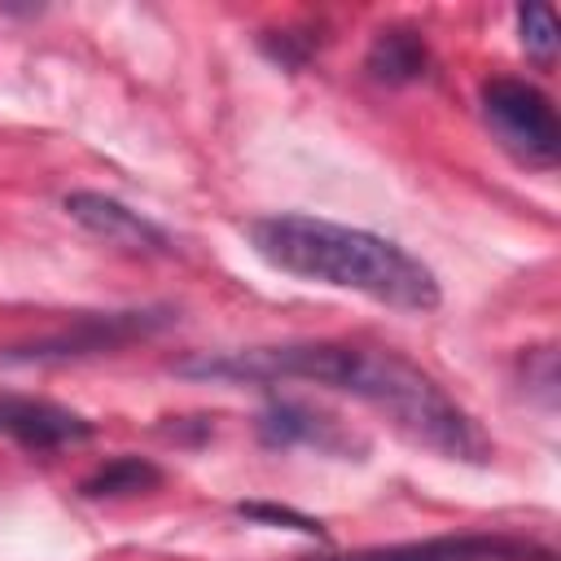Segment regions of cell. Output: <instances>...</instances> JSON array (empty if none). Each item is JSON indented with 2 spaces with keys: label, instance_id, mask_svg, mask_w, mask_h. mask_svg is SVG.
<instances>
[{
  "label": "cell",
  "instance_id": "obj_1",
  "mask_svg": "<svg viewBox=\"0 0 561 561\" xmlns=\"http://www.w3.org/2000/svg\"><path fill=\"white\" fill-rule=\"evenodd\" d=\"M180 373L215 377V381H311L342 390L368 408H377L408 443L430 447L447 460L486 465L491 438L482 425L408 355L386 346L355 342H285V346H250L232 355H197L184 359Z\"/></svg>",
  "mask_w": 561,
  "mask_h": 561
},
{
  "label": "cell",
  "instance_id": "obj_2",
  "mask_svg": "<svg viewBox=\"0 0 561 561\" xmlns=\"http://www.w3.org/2000/svg\"><path fill=\"white\" fill-rule=\"evenodd\" d=\"M245 241L267 267L285 272V276L351 289V294H364L394 311L425 316L443 302V289H438V276L430 272V263H421L412 250H403L399 241L368 232V228L280 210V215L250 219Z\"/></svg>",
  "mask_w": 561,
  "mask_h": 561
},
{
  "label": "cell",
  "instance_id": "obj_3",
  "mask_svg": "<svg viewBox=\"0 0 561 561\" xmlns=\"http://www.w3.org/2000/svg\"><path fill=\"white\" fill-rule=\"evenodd\" d=\"M482 118L495 140L526 167L552 171L561 153V127L552 101L526 79H486L482 83Z\"/></svg>",
  "mask_w": 561,
  "mask_h": 561
},
{
  "label": "cell",
  "instance_id": "obj_4",
  "mask_svg": "<svg viewBox=\"0 0 561 561\" xmlns=\"http://www.w3.org/2000/svg\"><path fill=\"white\" fill-rule=\"evenodd\" d=\"M329 561H552V552L517 535H438V539H416V543L364 548V552H346Z\"/></svg>",
  "mask_w": 561,
  "mask_h": 561
},
{
  "label": "cell",
  "instance_id": "obj_5",
  "mask_svg": "<svg viewBox=\"0 0 561 561\" xmlns=\"http://www.w3.org/2000/svg\"><path fill=\"white\" fill-rule=\"evenodd\" d=\"M66 210H70L75 224H83L105 245H118V250H131V254H167L171 250V237L158 224H149L140 210L123 206L118 197L75 188V193H66Z\"/></svg>",
  "mask_w": 561,
  "mask_h": 561
},
{
  "label": "cell",
  "instance_id": "obj_6",
  "mask_svg": "<svg viewBox=\"0 0 561 561\" xmlns=\"http://www.w3.org/2000/svg\"><path fill=\"white\" fill-rule=\"evenodd\" d=\"M0 434L31 447V451H57L92 438V421L53 403V399H31V394H0Z\"/></svg>",
  "mask_w": 561,
  "mask_h": 561
},
{
  "label": "cell",
  "instance_id": "obj_7",
  "mask_svg": "<svg viewBox=\"0 0 561 561\" xmlns=\"http://www.w3.org/2000/svg\"><path fill=\"white\" fill-rule=\"evenodd\" d=\"M167 324V316L153 311H110V316H88L66 333L39 337L26 351H9V359H70V355H96L110 346H123L131 337H145L149 329Z\"/></svg>",
  "mask_w": 561,
  "mask_h": 561
},
{
  "label": "cell",
  "instance_id": "obj_8",
  "mask_svg": "<svg viewBox=\"0 0 561 561\" xmlns=\"http://www.w3.org/2000/svg\"><path fill=\"white\" fill-rule=\"evenodd\" d=\"M259 434H263L267 447H316V451H329V456H351V451L368 447L337 416H324V412H316L307 403H294V399H280V403L263 408Z\"/></svg>",
  "mask_w": 561,
  "mask_h": 561
},
{
  "label": "cell",
  "instance_id": "obj_9",
  "mask_svg": "<svg viewBox=\"0 0 561 561\" xmlns=\"http://www.w3.org/2000/svg\"><path fill=\"white\" fill-rule=\"evenodd\" d=\"M430 66V48L416 31L408 26H386L373 35L368 44V57H364V70L377 79V83H416Z\"/></svg>",
  "mask_w": 561,
  "mask_h": 561
},
{
  "label": "cell",
  "instance_id": "obj_10",
  "mask_svg": "<svg viewBox=\"0 0 561 561\" xmlns=\"http://www.w3.org/2000/svg\"><path fill=\"white\" fill-rule=\"evenodd\" d=\"M158 482H162V473H158L149 460H140V456H118V460L101 465V469L83 482V495H92V500H105V495H136V491H149V486H158Z\"/></svg>",
  "mask_w": 561,
  "mask_h": 561
},
{
  "label": "cell",
  "instance_id": "obj_11",
  "mask_svg": "<svg viewBox=\"0 0 561 561\" xmlns=\"http://www.w3.org/2000/svg\"><path fill=\"white\" fill-rule=\"evenodd\" d=\"M517 35H522V48L535 66H552L557 61V18L548 4H522L517 9Z\"/></svg>",
  "mask_w": 561,
  "mask_h": 561
},
{
  "label": "cell",
  "instance_id": "obj_12",
  "mask_svg": "<svg viewBox=\"0 0 561 561\" xmlns=\"http://www.w3.org/2000/svg\"><path fill=\"white\" fill-rule=\"evenodd\" d=\"M241 517L250 522H267V526H289V530H302V535H320V522L316 517H302L294 508H276V504H237Z\"/></svg>",
  "mask_w": 561,
  "mask_h": 561
}]
</instances>
